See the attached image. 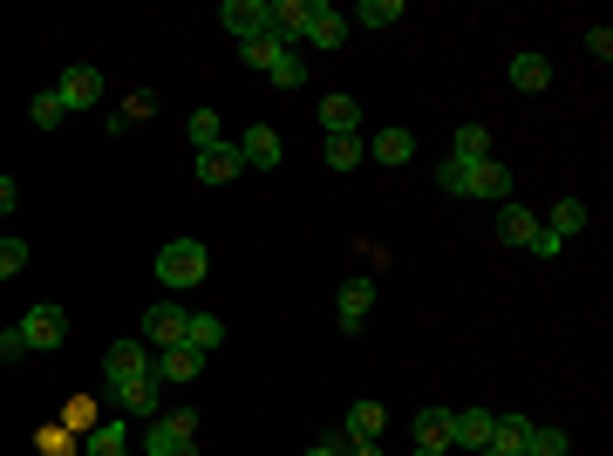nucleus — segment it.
Masks as SVG:
<instances>
[{
	"label": "nucleus",
	"mask_w": 613,
	"mask_h": 456,
	"mask_svg": "<svg viewBox=\"0 0 613 456\" xmlns=\"http://www.w3.org/2000/svg\"><path fill=\"white\" fill-rule=\"evenodd\" d=\"M586 55H593V62H613V28H606V21L586 35Z\"/></svg>",
	"instance_id": "36"
},
{
	"label": "nucleus",
	"mask_w": 613,
	"mask_h": 456,
	"mask_svg": "<svg viewBox=\"0 0 613 456\" xmlns=\"http://www.w3.org/2000/svg\"><path fill=\"white\" fill-rule=\"evenodd\" d=\"M21 334H28V347H62L68 341V314L55 307V300H41V307L21 314Z\"/></svg>",
	"instance_id": "9"
},
{
	"label": "nucleus",
	"mask_w": 613,
	"mask_h": 456,
	"mask_svg": "<svg viewBox=\"0 0 613 456\" xmlns=\"http://www.w3.org/2000/svg\"><path fill=\"white\" fill-rule=\"evenodd\" d=\"M62 429H75V436H89V429H96V395H68Z\"/></svg>",
	"instance_id": "33"
},
{
	"label": "nucleus",
	"mask_w": 613,
	"mask_h": 456,
	"mask_svg": "<svg viewBox=\"0 0 613 456\" xmlns=\"http://www.w3.org/2000/svg\"><path fill=\"white\" fill-rule=\"evenodd\" d=\"M233 150H239V164H246V170H273L279 157H287V143L273 137V123H252V130H246Z\"/></svg>",
	"instance_id": "10"
},
{
	"label": "nucleus",
	"mask_w": 613,
	"mask_h": 456,
	"mask_svg": "<svg viewBox=\"0 0 613 456\" xmlns=\"http://www.w3.org/2000/svg\"><path fill=\"white\" fill-rule=\"evenodd\" d=\"M381 429H389V409H381V402H354V409L341 416L348 443H381Z\"/></svg>",
	"instance_id": "15"
},
{
	"label": "nucleus",
	"mask_w": 613,
	"mask_h": 456,
	"mask_svg": "<svg viewBox=\"0 0 613 456\" xmlns=\"http://www.w3.org/2000/svg\"><path fill=\"white\" fill-rule=\"evenodd\" d=\"M368 307H375V280H348L341 287V327H348V334L368 320Z\"/></svg>",
	"instance_id": "22"
},
{
	"label": "nucleus",
	"mask_w": 613,
	"mask_h": 456,
	"mask_svg": "<svg viewBox=\"0 0 613 456\" xmlns=\"http://www.w3.org/2000/svg\"><path fill=\"white\" fill-rule=\"evenodd\" d=\"M185 137H191V150H218V143H225V130H218V116H212V110H191Z\"/></svg>",
	"instance_id": "32"
},
{
	"label": "nucleus",
	"mask_w": 613,
	"mask_h": 456,
	"mask_svg": "<svg viewBox=\"0 0 613 456\" xmlns=\"http://www.w3.org/2000/svg\"><path fill=\"white\" fill-rule=\"evenodd\" d=\"M35 449H41V456H83V436H75V429H62V422H48L41 436H35Z\"/></svg>",
	"instance_id": "31"
},
{
	"label": "nucleus",
	"mask_w": 613,
	"mask_h": 456,
	"mask_svg": "<svg viewBox=\"0 0 613 456\" xmlns=\"http://www.w3.org/2000/svg\"><path fill=\"white\" fill-rule=\"evenodd\" d=\"M525 252H539V259H559V252H566V239H552V232H546V225H539V239H531Z\"/></svg>",
	"instance_id": "39"
},
{
	"label": "nucleus",
	"mask_w": 613,
	"mask_h": 456,
	"mask_svg": "<svg viewBox=\"0 0 613 456\" xmlns=\"http://www.w3.org/2000/svg\"><path fill=\"white\" fill-rule=\"evenodd\" d=\"M239 55H246L252 68H260L273 89H300V83H306V62H300V48H287L279 35H260V41H246Z\"/></svg>",
	"instance_id": "2"
},
{
	"label": "nucleus",
	"mask_w": 613,
	"mask_h": 456,
	"mask_svg": "<svg viewBox=\"0 0 613 456\" xmlns=\"http://www.w3.org/2000/svg\"><path fill=\"white\" fill-rule=\"evenodd\" d=\"M0 239H8V232H0Z\"/></svg>",
	"instance_id": "44"
},
{
	"label": "nucleus",
	"mask_w": 613,
	"mask_h": 456,
	"mask_svg": "<svg viewBox=\"0 0 613 456\" xmlns=\"http://www.w3.org/2000/svg\"><path fill=\"white\" fill-rule=\"evenodd\" d=\"M450 157L456 164H484V157H491V130H484V123H464V130L450 137Z\"/></svg>",
	"instance_id": "24"
},
{
	"label": "nucleus",
	"mask_w": 613,
	"mask_h": 456,
	"mask_svg": "<svg viewBox=\"0 0 613 456\" xmlns=\"http://www.w3.org/2000/svg\"><path fill=\"white\" fill-rule=\"evenodd\" d=\"M21 354H35V347H28L21 327H8V334H0V362H21Z\"/></svg>",
	"instance_id": "37"
},
{
	"label": "nucleus",
	"mask_w": 613,
	"mask_h": 456,
	"mask_svg": "<svg viewBox=\"0 0 613 456\" xmlns=\"http://www.w3.org/2000/svg\"><path fill=\"white\" fill-rule=\"evenodd\" d=\"M491 409H456V436H450V449H491Z\"/></svg>",
	"instance_id": "17"
},
{
	"label": "nucleus",
	"mask_w": 613,
	"mask_h": 456,
	"mask_svg": "<svg viewBox=\"0 0 613 456\" xmlns=\"http://www.w3.org/2000/svg\"><path fill=\"white\" fill-rule=\"evenodd\" d=\"M306 456H341V436H327V443H314Z\"/></svg>",
	"instance_id": "42"
},
{
	"label": "nucleus",
	"mask_w": 613,
	"mask_h": 456,
	"mask_svg": "<svg viewBox=\"0 0 613 456\" xmlns=\"http://www.w3.org/2000/svg\"><path fill=\"white\" fill-rule=\"evenodd\" d=\"M546 83H552V62H546V55H511V89L539 96Z\"/></svg>",
	"instance_id": "25"
},
{
	"label": "nucleus",
	"mask_w": 613,
	"mask_h": 456,
	"mask_svg": "<svg viewBox=\"0 0 613 456\" xmlns=\"http://www.w3.org/2000/svg\"><path fill=\"white\" fill-rule=\"evenodd\" d=\"M218 28L233 35L239 48L260 41V35H273V0H225V8H218Z\"/></svg>",
	"instance_id": "4"
},
{
	"label": "nucleus",
	"mask_w": 613,
	"mask_h": 456,
	"mask_svg": "<svg viewBox=\"0 0 613 456\" xmlns=\"http://www.w3.org/2000/svg\"><path fill=\"white\" fill-rule=\"evenodd\" d=\"M110 402H116V409L123 416H164V382H158V375H137V382H116L110 389Z\"/></svg>",
	"instance_id": "7"
},
{
	"label": "nucleus",
	"mask_w": 613,
	"mask_h": 456,
	"mask_svg": "<svg viewBox=\"0 0 613 456\" xmlns=\"http://www.w3.org/2000/svg\"><path fill=\"white\" fill-rule=\"evenodd\" d=\"M321 137H362V103L354 96H321Z\"/></svg>",
	"instance_id": "14"
},
{
	"label": "nucleus",
	"mask_w": 613,
	"mask_h": 456,
	"mask_svg": "<svg viewBox=\"0 0 613 456\" xmlns=\"http://www.w3.org/2000/svg\"><path fill=\"white\" fill-rule=\"evenodd\" d=\"M225 341V327H218V314H191L185 320V347H198V354H212Z\"/></svg>",
	"instance_id": "30"
},
{
	"label": "nucleus",
	"mask_w": 613,
	"mask_h": 456,
	"mask_svg": "<svg viewBox=\"0 0 613 456\" xmlns=\"http://www.w3.org/2000/svg\"><path fill=\"white\" fill-rule=\"evenodd\" d=\"M573 449V436L559 422H531V436H525V456H566Z\"/></svg>",
	"instance_id": "27"
},
{
	"label": "nucleus",
	"mask_w": 613,
	"mask_h": 456,
	"mask_svg": "<svg viewBox=\"0 0 613 456\" xmlns=\"http://www.w3.org/2000/svg\"><path fill=\"white\" fill-rule=\"evenodd\" d=\"M464 198H491V205H511V198H518V177H511V164L484 157V164L464 170Z\"/></svg>",
	"instance_id": "6"
},
{
	"label": "nucleus",
	"mask_w": 613,
	"mask_h": 456,
	"mask_svg": "<svg viewBox=\"0 0 613 456\" xmlns=\"http://www.w3.org/2000/svg\"><path fill=\"white\" fill-rule=\"evenodd\" d=\"M150 362H158V354H150L143 341H110V354H102V382H137V375H150Z\"/></svg>",
	"instance_id": "8"
},
{
	"label": "nucleus",
	"mask_w": 613,
	"mask_h": 456,
	"mask_svg": "<svg viewBox=\"0 0 613 456\" xmlns=\"http://www.w3.org/2000/svg\"><path fill=\"white\" fill-rule=\"evenodd\" d=\"M300 41H314V48H327V55H335V48L348 41V14L327 8V0H314V8H306V35H300Z\"/></svg>",
	"instance_id": "12"
},
{
	"label": "nucleus",
	"mask_w": 613,
	"mask_h": 456,
	"mask_svg": "<svg viewBox=\"0 0 613 456\" xmlns=\"http://www.w3.org/2000/svg\"><path fill=\"white\" fill-rule=\"evenodd\" d=\"M204 273H212V252H204V239H164V252H158V287H164V293H191Z\"/></svg>",
	"instance_id": "1"
},
{
	"label": "nucleus",
	"mask_w": 613,
	"mask_h": 456,
	"mask_svg": "<svg viewBox=\"0 0 613 456\" xmlns=\"http://www.w3.org/2000/svg\"><path fill=\"white\" fill-rule=\"evenodd\" d=\"M185 320H191V314H185V307H177V300L164 293L158 307L143 314V347H150V354H164V347H185Z\"/></svg>",
	"instance_id": "5"
},
{
	"label": "nucleus",
	"mask_w": 613,
	"mask_h": 456,
	"mask_svg": "<svg viewBox=\"0 0 613 456\" xmlns=\"http://www.w3.org/2000/svg\"><path fill=\"white\" fill-rule=\"evenodd\" d=\"M55 96H62V110H68V116H75V110H96V103H102V75H96L89 62H75L62 83H55Z\"/></svg>",
	"instance_id": "11"
},
{
	"label": "nucleus",
	"mask_w": 613,
	"mask_h": 456,
	"mask_svg": "<svg viewBox=\"0 0 613 456\" xmlns=\"http://www.w3.org/2000/svg\"><path fill=\"white\" fill-rule=\"evenodd\" d=\"M498 239H504V245H531V239H539V218L511 198V205H498Z\"/></svg>",
	"instance_id": "20"
},
{
	"label": "nucleus",
	"mask_w": 613,
	"mask_h": 456,
	"mask_svg": "<svg viewBox=\"0 0 613 456\" xmlns=\"http://www.w3.org/2000/svg\"><path fill=\"white\" fill-rule=\"evenodd\" d=\"M198 368H204L198 347H164L158 362H150V375H158V382H198Z\"/></svg>",
	"instance_id": "16"
},
{
	"label": "nucleus",
	"mask_w": 613,
	"mask_h": 456,
	"mask_svg": "<svg viewBox=\"0 0 613 456\" xmlns=\"http://www.w3.org/2000/svg\"><path fill=\"white\" fill-rule=\"evenodd\" d=\"M246 164H239V150L233 143H218V150H198V185H233Z\"/></svg>",
	"instance_id": "18"
},
{
	"label": "nucleus",
	"mask_w": 613,
	"mask_h": 456,
	"mask_svg": "<svg viewBox=\"0 0 613 456\" xmlns=\"http://www.w3.org/2000/svg\"><path fill=\"white\" fill-rule=\"evenodd\" d=\"M341 456H389V449H381V443H348V436H341Z\"/></svg>",
	"instance_id": "40"
},
{
	"label": "nucleus",
	"mask_w": 613,
	"mask_h": 456,
	"mask_svg": "<svg viewBox=\"0 0 613 456\" xmlns=\"http://www.w3.org/2000/svg\"><path fill=\"white\" fill-rule=\"evenodd\" d=\"M450 436H456V409L450 402H429V409L416 416V449H443L450 456Z\"/></svg>",
	"instance_id": "13"
},
{
	"label": "nucleus",
	"mask_w": 613,
	"mask_h": 456,
	"mask_svg": "<svg viewBox=\"0 0 613 456\" xmlns=\"http://www.w3.org/2000/svg\"><path fill=\"white\" fill-rule=\"evenodd\" d=\"M150 110H158V96H150V89H137V96H130V103H123L116 116H123V123H137V116H150Z\"/></svg>",
	"instance_id": "38"
},
{
	"label": "nucleus",
	"mask_w": 613,
	"mask_h": 456,
	"mask_svg": "<svg viewBox=\"0 0 613 456\" xmlns=\"http://www.w3.org/2000/svg\"><path fill=\"white\" fill-rule=\"evenodd\" d=\"M389 21H402V0H362V8H354L348 14V28H389Z\"/></svg>",
	"instance_id": "28"
},
{
	"label": "nucleus",
	"mask_w": 613,
	"mask_h": 456,
	"mask_svg": "<svg viewBox=\"0 0 613 456\" xmlns=\"http://www.w3.org/2000/svg\"><path fill=\"white\" fill-rule=\"evenodd\" d=\"M539 225H546L552 239H579V232H586V205H579V198H559L552 218H539Z\"/></svg>",
	"instance_id": "26"
},
{
	"label": "nucleus",
	"mask_w": 613,
	"mask_h": 456,
	"mask_svg": "<svg viewBox=\"0 0 613 456\" xmlns=\"http://www.w3.org/2000/svg\"><path fill=\"white\" fill-rule=\"evenodd\" d=\"M83 456H130V429H123L116 416H110V422H96L89 436H83Z\"/></svg>",
	"instance_id": "21"
},
{
	"label": "nucleus",
	"mask_w": 613,
	"mask_h": 456,
	"mask_svg": "<svg viewBox=\"0 0 613 456\" xmlns=\"http://www.w3.org/2000/svg\"><path fill=\"white\" fill-rule=\"evenodd\" d=\"M28 116H35V130H55V123H62L68 110H62V96L48 89V96H35V103H28Z\"/></svg>",
	"instance_id": "34"
},
{
	"label": "nucleus",
	"mask_w": 613,
	"mask_h": 456,
	"mask_svg": "<svg viewBox=\"0 0 613 456\" xmlns=\"http://www.w3.org/2000/svg\"><path fill=\"white\" fill-rule=\"evenodd\" d=\"M14 198H21V191H14V177H0V218L14 212Z\"/></svg>",
	"instance_id": "41"
},
{
	"label": "nucleus",
	"mask_w": 613,
	"mask_h": 456,
	"mask_svg": "<svg viewBox=\"0 0 613 456\" xmlns=\"http://www.w3.org/2000/svg\"><path fill=\"white\" fill-rule=\"evenodd\" d=\"M306 8H314V0H273V35L287 41V48L306 35Z\"/></svg>",
	"instance_id": "23"
},
{
	"label": "nucleus",
	"mask_w": 613,
	"mask_h": 456,
	"mask_svg": "<svg viewBox=\"0 0 613 456\" xmlns=\"http://www.w3.org/2000/svg\"><path fill=\"white\" fill-rule=\"evenodd\" d=\"M409 456H443V449H409Z\"/></svg>",
	"instance_id": "43"
},
{
	"label": "nucleus",
	"mask_w": 613,
	"mask_h": 456,
	"mask_svg": "<svg viewBox=\"0 0 613 456\" xmlns=\"http://www.w3.org/2000/svg\"><path fill=\"white\" fill-rule=\"evenodd\" d=\"M321 150H327V170H354V164L368 157L362 137H321Z\"/></svg>",
	"instance_id": "29"
},
{
	"label": "nucleus",
	"mask_w": 613,
	"mask_h": 456,
	"mask_svg": "<svg viewBox=\"0 0 613 456\" xmlns=\"http://www.w3.org/2000/svg\"><path fill=\"white\" fill-rule=\"evenodd\" d=\"M21 266H28V239H0V280H14Z\"/></svg>",
	"instance_id": "35"
},
{
	"label": "nucleus",
	"mask_w": 613,
	"mask_h": 456,
	"mask_svg": "<svg viewBox=\"0 0 613 456\" xmlns=\"http://www.w3.org/2000/svg\"><path fill=\"white\" fill-rule=\"evenodd\" d=\"M368 157L389 164V170L409 164V157H416V130H375V137H368Z\"/></svg>",
	"instance_id": "19"
},
{
	"label": "nucleus",
	"mask_w": 613,
	"mask_h": 456,
	"mask_svg": "<svg viewBox=\"0 0 613 456\" xmlns=\"http://www.w3.org/2000/svg\"><path fill=\"white\" fill-rule=\"evenodd\" d=\"M143 456H198V409H164V416H150Z\"/></svg>",
	"instance_id": "3"
}]
</instances>
